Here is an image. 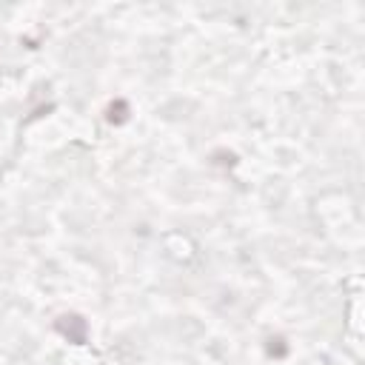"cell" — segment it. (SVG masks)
Listing matches in <instances>:
<instances>
[{
    "label": "cell",
    "mask_w": 365,
    "mask_h": 365,
    "mask_svg": "<svg viewBox=\"0 0 365 365\" xmlns=\"http://www.w3.org/2000/svg\"><path fill=\"white\" fill-rule=\"evenodd\" d=\"M57 331L63 337H69L72 342H83L86 340V320L77 317V314H66V317H60Z\"/></svg>",
    "instance_id": "1"
}]
</instances>
